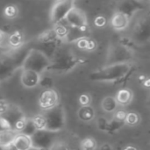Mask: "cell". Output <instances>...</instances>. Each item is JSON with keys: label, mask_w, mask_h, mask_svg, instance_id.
I'll return each mask as SVG.
<instances>
[{"label": "cell", "mask_w": 150, "mask_h": 150, "mask_svg": "<svg viewBox=\"0 0 150 150\" xmlns=\"http://www.w3.org/2000/svg\"><path fill=\"white\" fill-rule=\"evenodd\" d=\"M37 130H47L58 133L66 125V112L64 107L59 103L54 107L44 111L32 118Z\"/></svg>", "instance_id": "obj_1"}, {"label": "cell", "mask_w": 150, "mask_h": 150, "mask_svg": "<svg viewBox=\"0 0 150 150\" xmlns=\"http://www.w3.org/2000/svg\"><path fill=\"white\" fill-rule=\"evenodd\" d=\"M134 67L131 62L105 65L101 69L93 71L90 79L93 82L120 83L126 80L133 72Z\"/></svg>", "instance_id": "obj_2"}, {"label": "cell", "mask_w": 150, "mask_h": 150, "mask_svg": "<svg viewBox=\"0 0 150 150\" xmlns=\"http://www.w3.org/2000/svg\"><path fill=\"white\" fill-rule=\"evenodd\" d=\"M83 63H84V61L82 58L76 56L69 50L62 49L60 47L51 58L50 64L47 71L57 74H65Z\"/></svg>", "instance_id": "obj_3"}, {"label": "cell", "mask_w": 150, "mask_h": 150, "mask_svg": "<svg viewBox=\"0 0 150 150\" xmlns=\"http://www.w3.org/2000/svg\"><path fill=\"white\" fill-rule=\"evenodd\" d=\"M50 64V59L41 51L31 47L22 65V69H29L42 75L47 71Z\"/></svg>", "instance_id": "obj_4"}, {"label": "cell", "mask_w": 150, "mask_h": 150, "mask_svg": "<svg viewBox=\"0 0 150 150\" xmlns=\"http://www.w3.org/2000/svg\"><path fill=\"white\" fill-rule=\"evenodd\" d=\"M133 58L134 52L130 47L123 43H113L107 50L105 65L131 62Z\"/></svg>", "instance_id": "obj_5"}, {"label": "cell", "mask_w": 150, "mask_h": 150, "mask_svg": "<svg viewBox=\"0 0 150 150\" xmlns=\"http://www.w3.org/2000/svg\"><path fill=\"white\" fill-rule=\"evenodd\" d=\"M0 116L4 118V120L7 122L10 129L17 133H19L21 131L26 120L23 111L16 105L10 103H8L7 107L5 108L4 112L0 114Z\"/></svg>", "instance_id": "obj_6"}, {"label": "cell", "mask_w": 150, "mask_h": 150, "mask_svg": "<svg viewBox=\"0 0 150 150\" xmlns=\"http://www.w3.org/2000/svg\"><path fill=\"white\" fill-rule=\"evenodd\" d=\"M75 7V0H56L50 11L52 24H57L64 20L67 14Z\"/></svg>", "instance_id": "obj_7"}, {"label": "cell", "mask_w": 150, "mask_h": 150, "mask_svg": "<svg viewBox=\"0 0 150 150\" xmlns=\"http://www.w3.org/2000/svg\"><path fill=\"white\" fill-rule=\"evenodd\" d=\"M56 134L47 130H37L32 136L33 147L50 149L52 146L56 142Z\"/></svg>", "instance_id": "obj_8"}, {"label": "cell", "mask_w": 150, "mask_h": 150, "mask_svg": "<svg viewBox=\"0 0 150 150\" xmlns=\"http://www.w3.org/2000/svg\"><path fill=\"white\" fill-rule=\"evenodd\" d=\"M64 20L71 27L77 28H89L88 18L83 11L77 7H74L67 14Z\"/></svg>", "instance_id": "obj_9"}, {"label": "cell", "mask_w": 150, "mask_h": 150, "mask_svg": "<svg viewBox=\"0 0 150 150\" xmlns=\"http://www.w3.org/2000/svg\"><path fill=\"white\" fill-rule=\"evenodd\" d=\"M39 105L43 111L51 109L59 104V95L54 89H45L39 96Z\"/></svg>", "instance_id": "obj_10"}, {"label": "cell", "mask_w": 150, "mask_h": 150, "mask_svg": "<svg viewBox=\"0 0 150 150\" xmlns=\"http://www.w3.org/2000/svg\"><path fill=\"white\" fill-rule=\"evenodd\" d=\"M17 70V68L6 54L0 58V83L10 79Z\"/></svg>", "instance_id": "obj_11"}, {"label": "cell", "mask_w": 150, "mask_h": 150, "mask_svg": "<svg viewBox=\"0 0 150 150\" xmlns=\"http://www.w3.org/2000/svg\"><path fill=\"white\" fill-rule=\"evenodd\" d=\"M40 75L29 69H22L20 76L21 84L27 89H33L39 85Z\"/></svg>", "instance_id": "obj_12"}, {"label": "cell", "mask_w": 150, "mask_h": 150, "mask_svg": "<svg viewBox=\"0 0 150 150\" xmlns=\"http://www.w3.org/2000/svg\"><path fill=\"white\" fill-rule=\"evenodd\" d=\"M131 18H129L127 14L122 11H117L114 12L111 18V25L116 31H123L127 29L130 24Z\"/></svg>", "instance_id": "obj_13"}, {"label": "cell", "mask_w": 150, "mask_h": 150, "mask_svg": "<svg viewBox=\"0 0 150 150\" xmlns=\"http://www.w3.org/2000/svg\"><path fill=\"white\" fill-rule=\"evenodd\" d=\"M142 8V4H141L140 0H123L118 11H122L129 18H132L134 12Z\"/></svg>", "instance_id": "obj_14"}, {"label": "cell", "mask_w": 150, "mask_h": 150, "mask_svg": "<svg viewBox=\"0 0 150 150\" xmlns=\"http://www.w3.org/2000/svg\"><path fill=\"white\" fill-rule=\"evenodd\" d=\"M89 28H77L69 27V32L64 39V42H76L79 39L88 37Z\"/></svg>", "instance_id": "obj_15"}, {"label": "cell", "mask_w": 150, "mask_h": 150, "mask_svg": "<svg viewBox=\"0 0 150 150\" xmlns=\"http://www.w3.org/2000/svg\"><path fill=\"white\" fill-rule=\"evenodd\" d=\"M12 146L17 150H28L33 146L31 137L28 135L18 133L12 142Z\"/></svg>", "instance_id": "obj_16"}, {"label": "cell", "mask_w": 150, "mask_h": 150, "mask_svg": "<svg viewBox=\"0 0 150 150\" xmlns=\"http://www.w3.org/2000/svg\"><path fill=\"white\" fill-rule=\"evenodd\" d=\"M7 46L10 49H16L23 46L24 43V34L18 31H15L7 36Z\"/></svg>", "instance_id": "obj_17"}, {"label": "cell", "mask_w": 150, "mask_h": 150, "mask_svg": "<svg viewBox=\"0 0 150 150\" xmlns=\"http://www.w3.org/2000/svg\"><path fill=\"white\" fill-rule=\"evenodd\" d=\"M133 97H134V95H133L132 91L129 89L124 88L118 91V93L115 97V99H116L118 105L125 106V105H129L132 102Z\"/></svg>", "instance_id": "obj_18"}, {"label": "cell", "mask_w": 150, "mask_h": 150, "mask_svg": "<svg viewBox=\"0 0 150 150\" xmlns=\"http://www.w3.org/2000/svg\"><path fill=\"white\" fill-rule=\"evenodd\" d=\"M17 134H18L17 132L11 130V129L1 132L0 133V147L2 149H4L11 145Z\"/></svg>", "instance_id": "obj_19"}, {"label": "cell", "mask_w": 150, "mask_h": 150, "mask_svg": "<svg viewBox=\"0 0 150 150\" xmlns=\"http://www.w3.org/2000/svg\"><path fill=\"white\" fill-rule=\"evenodd\" d=\"M69 25L67 24V22L65 20H62L57 24H54V31L55 32L58 39H60L61 40H64L68 32H69Z\"/></svg>", "instance_id": "obj_20"}, {"label": "cell", "mask_w": 150, "mask_h": 150, "mask_svg": "<svg viewBox=\"0 0 150 150\" xmlns=\"http://www.w3.org/2000/svg\"><path fill=\"white\" fill-rule=\"evenodd\" d=\"M94 115H95V112L90 105L81 106V108L78 111L79 119L84 122H88V121L92 120L94 118Z\"/></svg>", "instance_id": "obj_21"}, {"label": "cell", "mask_w": 150, "mask_h": 150, "mask_svg": "<svg viewBox=\"0 0 150 150\" xmlns=\"http://www.w3.org/2000/svg\"><path fill=\"white\" fill-rule=\"evenodd\" d=\"M118 104L117 101L115 99V98L113 97H107L103 99L102 104H101V107L102 109L106 112H114L117 111V107H118Z\"/></svg>", "instance_id": "obj_22"}, {"label": "cell", "mask_w": 150, "mask_h": 150, "mask_svg": "<svg viewBox=\"0 0 150 150\" xmlns=\"http://www.w3.org/2000/svg\"><path fill=\"white\" fill-rule=\"evenodd\" d=\"M76 44L78 48H80L82 50H88V51L94 50L97 47L95 40L89 39V37L79 39L78 40L76 41Z\"/></svg>", "instance_id": "obj_23"}, {"label": "cell", "mask_w": 150, "mask_h": 150, "mask_svg": "<svg viewBox=\"0 0 150 150\" xmlns=\"http://www.w3.org/2000/svg\"><path fill=\"white\" fill-rule=\"evenodd\" d=\"M58 39L55 32L54 31V29H49L45 31L44 33H42L39 37H38V41L39 43H48V42H53L55 41Z\"/></svg>", "instance_id": "obj_24"}, {"label": "cell", "mask_w": 150, "mask_h": 150, "mask_svg": "<svg viewBox=\"0 0 150 150\" xmlns=\"http://www.w3.org/2000/svg\"><path fill=\"white\" fill-rule=\"evenodd\" d=\"M36 131H37V129H36L33 122L32 121V119H27L26 118L25 122L24 124V127H23V128L21 129V131L19 133L31 137Z\"/></svg>", "instance_id": "obj_25"}, {"label": "cell", "mask_w": 150, "mask_h": 150, "mask_svg": "<svg viewBox=\"0 0 150 150\" xmlns=\"http://www.w3.org/2000/svg\"><path fill=\"white\" fill-rule=\"evenodd\" d=\"M18 14V6L15 4H8L4 9V15L10 19H12L16 18Z\"/></svg>", "instance_id": "obj_26"}, {"label": "cell", "mask_w": 150, "mask_h": 150, "mask_svg": "<svg viewBox=\"0 0 150 150\" xmlns=\"http://www.w3.org/2000/svg\"><path fill=\"white\" fill-rule=\"evenodd\" d=\"M97 142L93 138H86L81 143V150H96Z\"/></svg>", "instance_id": "obj_27"}, {"label": "cell", "mask_w": 150, "mask_h": 150, "mask_svg": "<svg viewBox=\"0 0 150 150\" xmlns=\"http://www.w3.org/2000/svg\"><path fill=\"white\" fill-rule=\"evenodd\" d=\"M140 122V116L136 112H128L126 115L125 124L129 126H136Z\"/></svg>", "instance_id": "obj_28"}, {"label": "cell", "mask_w": 150, "mask_h": 150, "mask_svg": "<svg viewBox=\"0 0 150 150\" xmlns=\"http://www.w3.org/2000/svg\"><path fill=\"white\" fill-rule=\"evenodd\" d=\"M39 85H41L42 87H45L46 89H51L53 86V79L50 78L49 76H42L40 75V79Z\"/></svg>", "instance_id": "obj_29"}, {"label": "cell", "mask_w": 150, "mask_h": 150, "mask_svg": "<svg viewBox=\"0 0 150 150\" xmlns=\"http://www.w3.org/2000/svg\"><path fill=\"white\" fill-rule=\"evenodd\" d=\"M91 100V98L90 95H89V94H86V93L82 94V95L80 96V98H79V103H80L81 106L90 105Z\"/></svg>", "instance_id": "obj_30"}, {"label": "cell", "mask_w": 150, "mask_h": 150, "mask_svg": "<svg viewBox=\"0 0 150 150\" xmlns=\"http://www.w3.org/2000/svg\"><path fill=\"white\" fill-rule=\"evenodd\" d=\"M50 150H69V149L66 145H64V144H62V143L55 142V143L52 146V148L50 149Z\"/></svg>", "instance_id": "obj_31"}, {"label": "cell", "mask_w": 150, "mask_h": 150, "mask_svg": "<svg viewBox=\"0 0 150 150\" xmlns=\"http://www.w3.org/2000/svg\"><path fill=\"white\" fill-rule=\"evenodd\" d=\"M8 129H10L9 125H8L7 122L4 120V119L2 118V117L0 116V133L3 132V131L8 130Z\"/></svg>", "instance_id": "obj_32"}, {"label": "cell", "mask_w": 150, "mask_h": 150, "mask_svg": "<svg viewBox=\"0 0 150 150\" xmlns=\"http://www.w3.org/2000/svg\"><path fill=\"white\" fill-rule=\"evenodd\" d=\"M6 40H7V36H6L5 33L3 32L2 30H0V47H4V44L7 45Z\"/></svg>", "instance_id": "obj_33"}, {"label": "cell", "mask_w": 150, "mask_h": 150, "mask_svg": "<svg viewBox=\"0 0 150 150\" xmlns=\"http://www.w3.org/2000/svg\"><path fill=\"white\" fill-rule=\"evenodd\" d=\"M100 150H112V148H111V146L108 143H105V144L102 145Z\"/></svg>", "instance_id": "obj_34"}, {"label": "cell", "mask_w": 150, "mask_h": 150, "mask_svg": "<svg viewBox=\"0 0 150 150\" xmlns=\"http://www.w3.org/2000/svg\"><path fill=\"white\" fill-rule=\"evenodd\" d=\"M28 150H50V149H40V148H36V147H31Z\"/></svg>", "instance_id": "obj_35"}, {"label": "cell", "mask_w": 150, "mask_h": 150, "mask_svg": "<svg viewBox=\"0 0 150 150\" xmlns=\"http://www.w3.org/2000/svg\"><path fill=\"white\" fill-rule=\"evenodd\" d=\"M124 150H137V149H136L135 148H134V147H131V146H130V147H127V148H126V149H125Z\"/></svg>", "instance_id": "obj_36"}, {"label": "cell", "mask_w": 150, "mask_h": 150, "mask_svg": "<svg viewBox=\"0 0 150 150\" xmlns=\"http://www.w3.org/2000/svg\"><path fill=\"white\" fill-rule=\"evenodd\" d=\"M3 99H4V98L3 94H2V93H1V91H0V101H1V100H3Z\"/></svg>", "instance_id": "obj_37"}]
</instances>
